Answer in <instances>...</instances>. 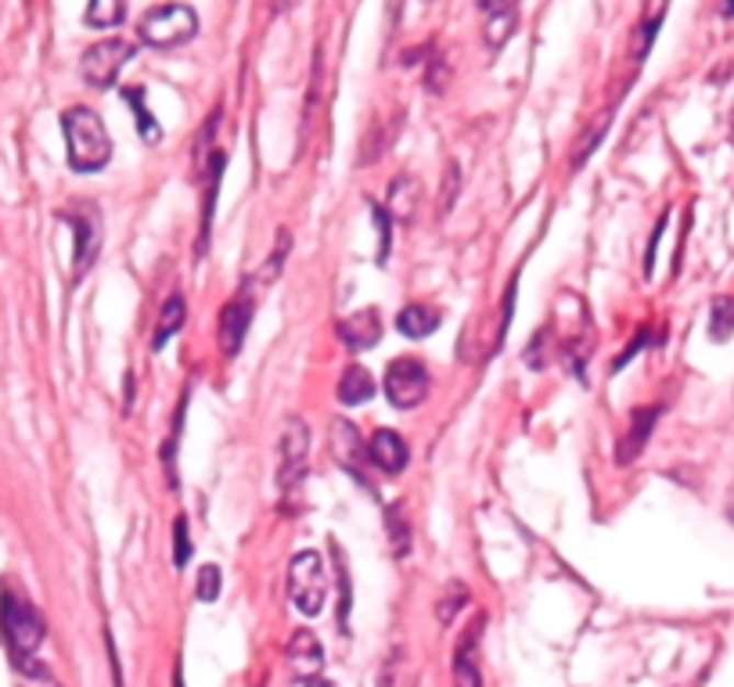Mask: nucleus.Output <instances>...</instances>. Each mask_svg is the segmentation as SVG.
<instances>
[{
	"label": "nucleus",
	"instance_id": "obj_1",
	"mask_svg": "<svg viewBox=\"0 0 734 687\" xmlns=\"http://www.w3.org/2000/svg\"><path fill=\"white\" fill-rule=\"evenodd\" d=\"M61 129H66V148H69V162L72 170L80 173H94L101 166H109L112 159V137L101 115L94 109H69L61 115Z\"/></svg>",
	"mask_w": 734,
	"mask_h": 687
},
{
	"label": "nucleus",
	"instance_id": "obj_2",
	"mask_svg": "<svg viewBox=\"0 0 734 687\" xmlns=\"http://www.w3.org/2000/svg\"><path fill=\"white\" fill-rule=\"evenodd\" d=\"M44 616L22 598V594L4 590L0 598V638H4L11 658H15L19 669L36 666V647L44 644Z\"/></svg>",
	"mask_w": 734,
	"mask_h": 687
},
{
	"label": "nucleus",
	"instance_id": "obj_3",
	"mask_svg": "<svg viewBox=\"0 0 734 687\" xmlns=\"http://www.w3.org/2000/svg\"><path fill=\"white\" fill-rule=\"evenodd\" d=\"M137 33L148 47L170 50V47L188 44L191 36L199 33V15L188 4H159L140 19Z\"/></svg>",
	"mask_w": 734,
	"mask_h": 687
},
{
	"label": "nucleus",
	"instance_id": "obj_4",
	"mask_svg": "<svg viewBox=\"0 0 734 687\" xmlns=\"http://www.w3.org/2000/svg\"><path fill=\"white\" fill-rule=\"evenodd\" d=\"M289 598L303 616H317L328 598V573L317 551H300L289 565Z\"/></svg>",
	"mask_w": 734,
	"mask_h": 687
},
{
	"label": "nucleus",
	"instance_id": "obj_5",
	"mask_svg": "<svg viewBox=\"0 0 734 687\" xmlns=\"http://www.w3.org/2000/svg\"><path fill=\"white\" fill-rule=\"evenodd\" d=\"M385 396L396 410H415L429 396V371L421 360H393L385 371Z\"/></svg>",
	"mask_w": 734,
	"mask_h": 687
},
{
	"label": "nucleus",
	"instance_id": "obj_6",
	"mask_svg": "<svg viewBox=\"0 0 734 687\" xmlns=\"http://www.w3.org/2000/svg\"><path fill=\"white\" fill-rule=\"evenodd\" d=\"M131 58H134V47L126 41H101L94 47H87V55L80 61V72H83L87 87L109 90L115 83V76H120V69Z\"/></svg>",
	"mask_w": 734,
	"mask_h": 687
},
{
	"label": "nucleus",
	"instance_id": "obj_7",
	"mask_svg": "<svg viewBox=\"0 0 734 687\" xmlns=\"http://www.w3.org/2000/svg\"><path fill=\"white\" fill-rule=\"evenodd\" d=\"M306 464H310V429L300 418H289L285 436H281V469H278L281 489H292L300 483Z\"/></svg>",
	"mask_w": 734,
	"mask_h": 687
},
{
	"label": "nucleus",
	"instance_id": "obj_8",
	"mask_svg": "<svg viewBox=\"0 0 734 687\" xmlns=\"http://www.w3.org/2000/svg\"><path fill=\"white\" fill-rule=\"evenodd\" d=\"M483 630H486V616H475L472 627L461 633L458 652H454V687H483V669H479V658H475Z\"/></svg>",
	"mask_w": 734,
	"mask_h": 687
},
{
	"label": "nucleus",
	"instance_id": "obj_9",
	"mask_svg": "<svg viewBox=\"0 0 734 687\" xmlns=\"http://www.w3.org/2000/svg\"><path fill=\"white\" fill-rule=\"evenodd\" d=\"M289 666L295 677L314 680L320 666H325V647H320L314 630H295V638L289 641Z\"/></svg>",
	"mask_w": 734,
	"mask_h": 687
},
{
	"label": "nucleus",
	"instance_id": "obj_10",
	"mask_svg": "<svg viewBox=\"0 0 734 687\" xmlns=\"http://www.w3.org/2000/svg\"><path fill=\"white\" fill-rule=\"evenodd\" d=\"M252 324V300H245V295H238V300H230L224 306L221 314V349L224 357H235L241 342H245V331H249Z\"/></svg>",
	"mask_w": 734,
	"mask_h": 687
},
{
	"label": "nucleus",
	"instance_id": "obj_11",
	"mask_svg": "<svg viewBox=\"0 0 734 687\" xmlns=\"http://www.w3.org/2000/svg\"><path fill=\"white\" fill-rule=\"evenodd\" d=\"M368 461L382 469L385 475H400L407 469V443L404 436H396L389 429H382L371 436V447H368Z\"/></svg>",
	"mask_w": 734,
	"mask_h": 687
},
{
	"label": "nucleus",
	"instance_id": "obj_12",
	"mask_svg": "<svg viewBox=\"0 0 734 687\" xmlns=\"http://www.w3.org/2000/svg\"><path fill=\"white\" fill-rule=\"evenodd\" d=\"M339 339L350 349H371L382 339V320L379 309H360V314L339 320Z\"/></svg>",
	"mask_w": 734,
	"mask_h": 687
},
{
	"label": "nucleus",
	"instance_id": "obj_13",
	"mask_svg": "<svg viewBox=\"0 0 734 687\" xmlns=\"http://www.w3.org/2000/svg\"><path fill=\"white\" fill-rule=\"evenodd\" d=\"M479 11L486 15V22H483L486 44L500 50L508 44V36L515 33V15H519V11H515V4H494V0H489V4H479Z\"/></svg>",
	"mask_w": 734,
	"mask_h": 687
},
{
	"label": "nucleus",
	"instance_id": "obj_14",
	"mask_svg": "<svg viewBox=\"0 0 734 687\" xmlns=\"http://www.w3.org/2000/svg\"><path fill=\"white\" fill-rule=\"evenodd\" d=\"M335 461L342 464V469H350L353 475H360V461H368V447L360 443V436L350 421H335Z\"/></svg>",
	"mask_w": 734,
	"mask_h": 687
},
{
	"label": "nucleus",
	"instance_id": "obj_15",
	"mask_svg": "<svg viewBox=\"0 0 734 687\" xmlns=\"http://www.w3.org/2000/svg\"><path fill=\"white\" fill-rule=\"evenodd\" d=\"M655 418H659V410L655 407H641V410L630 414V436L620 443V464H630L641 450H645L648 436L655 429Z\"/></svg>",
	"mask_w": 734,
	"mask_h": 687
},
{
	"label": "nucleus",
	"instance_id": "obj_16",
	"mask_svg": "<svg viewBox=\"0 0 734 687\" xmlns=\"http://www.w3.org/2000/svg\"><path fill=\"white\" fill-rule=\"evenodd\" d=\"M375 396V379H371L368 368H346L342 382H339V399L346 407H360L368 404V399Z\"/></svg>",
	"mask_w": 734,
	"mask_h": 687
},
{
	"label": "nucleus",
	"instance_id": "obj_17",
	"mask_svg": "<svg viewBox=\"0 0 734 687\" xmlns=\"http://www.w3.org/2000/svg\"><path fill=\"white\" fill-rule=\"evenodd\" d=\"M396 328L407 339H429V335L440 328V314H436L432 306H407L400 309V317H396Z\"/></svg>",
	"mask_w": 734,
	"mask_h": 687
},
{
	"label": "nucleus",
	"instance_id": "obj_18",
	"mask_svg": "<svg viewBox=\"0 0 734 687\" xmlns=\"http://www.w3.org/2000/svg\"><path fill=\"white\" fill-rule=\"evenodd\" d=\"M94 252H98V224L94 219H76V281H80L90 263H94Z\"/></svg>",
	"mask_w": 734,
	"mask_h": 687
},
{
	"label": "nucleus",
	"instance_id": "obj_19",
	"mask_svg": "<svg viewBox=\"0 0 734 687\" xmlns=\"http://www.w3.org/2000/svg\"><path fill=\"white\" fill-rule=\"evenodd\" d=\"M389 205L396 219H415L418 213V180L415 177H396L389 184Z\"/></svg>",
	"mask_w": 734,
	"mask_h": 687
},
{
	"label": "nucleus",
	"instance_id": "obj_20",
	"mask_svg": "<svg viewBox=\"0 0 734 687\" xmlns=\"http://www.w3.org/2000/svg\"><path fill=\"white\" fill-rule=\"evenodd\" d=\"M126 15V4L123 0H94V4H87L83 19L90 30H112V25H120Z\"/></svg>",
	"mask_w": 734,
	"mask_h": 687
},
{
	"label": "nucleus",
	"instance_id": "obj_21",
	"mask_svg": "<svg viewBox=\"0 0 734 687\" xmlns=\"http://www.w3.org/2000/svg\"><path fill=\"white\" fill-rule=\"evenodd\" d=\"M468 605V587L461 579H454V583H447L443 587V594H440V601H436V619L447 627V623H454V616L461 612V608Z\"/></svg>",
	"mask_w": 734,
	"mask_h": 687
},
{
	"label": "nucleus",
	"instance_id": "obj_22",
	"mask_svg": "<svg viewBox=\"0 0 734 687\" xmlns=\"http://www.w3.org/2000/svg\"><path fill=\"white\" fill-rule=\"evenodd\" d=\"M180 324H184V300L173 295V300L162 306V320H159V331H156V349H162L166 342L173 339Z\"/></svg>",
	"mask_w": 734,
	"mask_h": 687
},
{
	"label": "nucleus",
	"instance_id": "obj_23",
	"mask_svg": "<svg viewBox=\"0 0 734 687\" xmlns=\"http://www.w3.org/2000/svg\"><path fill=\"white\" fill-rule=\"evenodd\" d=\"M126 101L134 105V120L140 126V137H145L148 145H156V140H159V123L151 120V112L145 109V90H126Z\"/></svg>",
	"mask_w": 734,
	"mask_h": 687
},
{
	"label": "nucleus",
	"instance_id": "obj_24",
	"mask_svg": "<svg viewBox=\"0 0 734 687\" xmlns=\"http://www.w3.org/2000/svg\"><path fill=\"white\" fill-rule=\"evenodd\" d=\"M710 331H713V339H720V342H724L727 335L734 331V303L727 300V295H720V300L713 303Z\"/></svg>",
	"mask_w": 734,
	"mask_h": 687
},
{
	"label": "nucleus",
	"instance_id": "obj_25",
	"mask_svg": "<svg viewBox=\"0 0 734 687\" xmlns=\"http://www.w3.org/2000/svg\"><path fill=\"white\" fill-rule=\"evenodd\" d=\"M221 583H224V579H221V568H216V565H202V568H199V587H195V598H199V601H205V605L216 601V598H221Z\"/></svg>",
	"mask_w": 734,
	"mask_h": 687
},
{
	"label": "nucleus",
	"instance_id": "obj_26",
	"mask_svg": "<svg viewBox=\"0 0 734 687\" xmlns=\"http://www.w3.org/2000/svg\"><path fill=\"white\" fill-rule=\"evenodd\" d=\"M385 526H389L393 548L400 551V554H407V548H410V533H407V522H404L400 508H385Z\"/></svg>",
	"mask_w": 734,
	"mask_h": 687
},
{
	"label": "nucleus",
	"instance_id": "obj_27",
	"mask_svg": "<svg viewBox=\"0 0 734 687\" xmlns=\"http://www.w3.org/2000/svg\"><path fill=\"white\" fill-rule=\"evenodd\" d=\"M458 188H461V170H458V162H450L447 173H443V205H440V216H447L450 210H454Z\"/></svg>",
	"mask_w": 734,
	"mask_h": 687
},
{
	"label": "nucleus",
	"instance_id": "obj_28",
	"mask_svg": "<svg viewBox=\"0 0 734 687\" xmlns=\"http://www.w3.org/2000/svg\"><path fill=\"white\" fill-rule=\"evenodd\" d=\"M173 540H177L173 562L180 568V565H188V559H191V540H188V522H184V518H177V522H173Z\"/></svg>",
	"mask_w": 734,
	"mask_h": 687
},
{
	"label": "nucleus",
	"instance_id": "obj_29",
	"mask_svg": "<svg viewBox=\"0 0 734 687\" xmlns=\"http://www.w3.org/2000/svg\"><path fill=\"white\" fill-rule=\"evenodd\" d=\"M371 213H375L379 227H382V252H379V259H385V252H389V216H385L382 205H371Z\"/></svg>",
	"mask_w": 734,
	"mask_h": 687
},
{
	"label": "nucleus",
	"instance_id": "obj_30",
	"mask_svg": "<svg viewBox=\"0 0 734 687\" xmlns=\"http://www.w3.org/2000/svg\"><path fill=\"white\" fill-rule=\"evenodd\" d=\"M659 33V19H648L645 22V33H641V47H637V58H645L648 55V44H652V36Z\"/></svg>",
	"mask_w": 734,
	"mask_h": 687
},
{
	"label": "nucleus",
	"instance_id": "obj_31",
	"mask_svg": "<svg viewBox=\"0 0 734 687\" xmlns=\"http://www.w3.org/2000/svg\"><path fill=\"white\" fill-rule=\"evenodd\" d=\"M306 687H335V684H331V680H320V677H314V680L306 684Z\"/></svg>",
	"mask_w": 734,
	"mask_h": 687
},
{
	"label": "nucleus",
	"instance_id": "obj_32",
	"mask_svg": "<svg viewBox=\"0 0 734 687\" xmlns=\"http://www.w3.org/2000/svg\"><path fill=\"white\" fill-rule=\"evenodd\" d=\"M177 687H184V680H180V669H177Z\"/></svg>",
	"mask_w": 734,
	"mask_h": 687
},
{
	"label": "nucleus",
	"instance_id": "obj_33",
	"mask_svg": "<svg viewBox=\"0 0 734 687\" xmlns=\"http://www.w3.org/2000/svg\"><path fill=\"white\" fill-rule=\"evenodd\" d=\"M731 522H734V508H731Z\"/></svg>",
	"mask_w": 734,
	"mask_h": 687
}]
</instances>
